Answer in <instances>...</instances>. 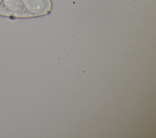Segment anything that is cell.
<instances>
[{"label": "cell", "instance_id": "obj_1", "mask_svg": "<svg viewBox=\"0 0 156 138\" xmlns=\"http://www.w3.org/2000/svg\"><path fill=\"white\" fill-rule=\"evenodd\" d=\"M2 3L5 8L12 13H21L26 10L24 0H4Z\"/></svg>", "mask_w": 156, "mask_h": 138}, {"label": "cell", "instance_id": "obj_2", "mask_svg": "<svg viewBox=\"0 0 156 138\" xmlns=\"http://www.w3.org/2000/svg\"><path fill=\"white\" fill-rule=\"evenodd\" d=\"M3 1H4V0H0V4H2V2H3Z\"/></svg>", "mask_w": 156, "mask_h": 138}]
</instances>
